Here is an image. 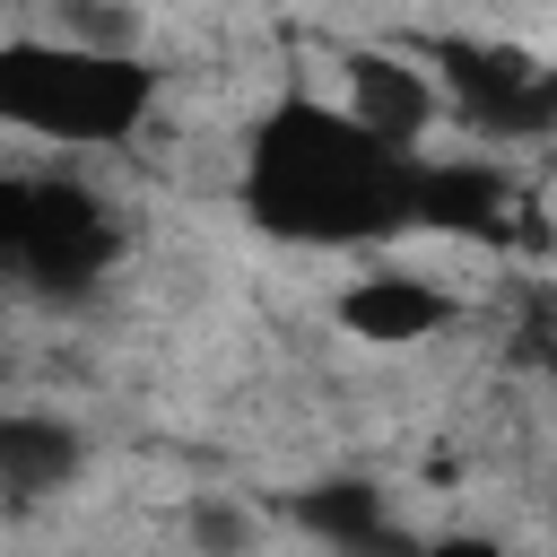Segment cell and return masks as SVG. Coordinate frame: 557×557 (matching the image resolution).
Listing matches in <instances>:
<instances>
[{"mask_svg": "<svg viewBox=\"0 0 557 557\" xmlns=\"http://www.w3.org/2000/svg\"><path fill=\"white\" fill-rule=\"evenodd\" d=\"M252 209L278 235H305V244L374 235V226L409 218V165H400V148H383L348 113L296 104L252 148Z\"/></svg>", "mask_w": 557, "mask_h": 557, "instance_id": "6da1fadb", "label": "cell"}, {"mask_svg": "<svg viewBox=\"0 0 557 557\" xmlns=\"http://www.w3.org/2000/svg\"><path fill=\"white\" fill-rule=\"evenodd\" d=\"M139 113H148L139 61H96L52 35L0 52V122H26L44 139H122Z\"/></svg>", "mask_w": 557, "mask_h": 557, "instance_id": "7a4b0ae2", "label": "cell"}, {"mask_svg": "<svg viewBox=\"0 0 557 557\" xmlns=\"http://www.w3.org/2000/svg\"><path fill=\"white\" fill-rule=\"evenodd\" d=\"M339 96H348V122L374 131L383 148H418V139L435 131V113H444L435 70L409 61V52H374V44H348V61H339Z\"/></svg>", "mask_w": 557, "mask_h": 557, "instance_id": "3957f363", "label": "cell"}, {"mask_svg": "<svg viewBox=\"0 0 557 557\" xmlns=\"http://www.w3.org/2000/svg\"><path fill=\"white\" fill-rule=\"evenodd\" d=\"M453 313H461V305H453L435 278H418V270H366V278H348V296H339V331L366 339V348H418V339H435Z\"/></svg>", "mask_w": 557, "mask_h": 557, "instance_id": "277c9868", "label": "cell"}, {"mask_svg": "<svg viewBox=\"0 0 557 557\" xmlns=\"http://www.w3.org/2000/svg\"><path fill=\"white\" fill-rule=\"evenodd\" d=\"M78 470H87V444H78L70 418H52V409H9L0 418V487L9 496H61Z\"/></svg>", "mask_w": 557, "mask_h": 557, "instance_id": "5b68a950", "label": "cell"}, {"mask_svg": "<svg viewBox=\"0 0 557 557\" xmlns=\"http://www.w3.org/2000/svg\"><path fill=\"white\" fill-rule=\"evenodd\" d=\"M505 174L496 165H409V218L418 226H496Z\"/></svg>", "mask_w": 557, "mask_h": 557, "instance_id": "8992f818", "label": "cell"}, {"mask_svg": "<svg viewBox=\"0 0 557 557\" xmlns=\"http://www.w3.org/2000/svg\"><path fill=\"white\" fill-rule=\"evenodd\" d=\"M52 44H70V52H96V61H139V9L131 0H52V26H44Z\"/></svg>", "mask_w": 557, "mask_h": 557, "instance_id": "52a82bcc", "label": "cell"}, {"mask_svg": "<svg viewBox=\"0 0 557 557\" xmlns=\"http://www.w3.org/2000/svg\"><path fill=\"white\" fill-rule=\"evenodd\" d=\"M296 522L322 531V540H339V548H357V540H374L392 513H383V487H374V479H331V487H305V496H296Z\"/></svg>", "mask_w": 557, "mask_h": 557, "instance_id": "ba28073f", "label": "cell"}, {"mask_svg": "<svg viewBox=\"0 0 557 557\" xmlns=\"http://www.w3.org/2000/svg\"><path fill=\"white\" fill-rule=\"evenodd\" d=\"M183 540H191V557H261V513L235 496H191Z\"/></svg>", "mask_w": 557, "mask_h": 557, "instance_id": "9c48e42d", "label": "cell"}, {"mask_svg": "<svg viewBox=\"0 0 557 557\" xmlns=\"http://www.w3.org/2000/svg\"><path fill=\"white\" fill-rule=\"evenodd\" d=\"M513 348H522V366L557 374V296H540V305H531V322L513 331Z\"/></svg>", "mask_w": 557, "mask_h": 557, "instance_id": "30bf717a", "label": "cell"}, {"mask_svg": "<svg viewBox=\"0 0 557 557\" xmlns=\"http://www.w3.org/2000/svg\"><path fill=\"white\" fill-rule=\"evenodd\" d=\"M426 557H505V548H496L487 531H453V540H435Z\"/></svg>", "mask_w": 557, "mask_h": 557, "instance_id": "8fae6325", "label": "cell"}]
</instances>
